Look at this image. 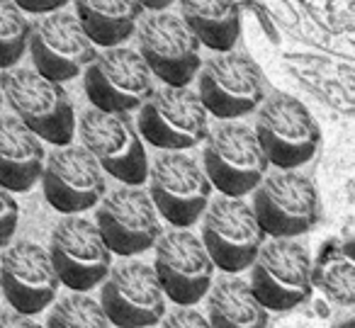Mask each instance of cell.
Segmentation results:
<instances>
[{
    "label": "cell",
    "mask_w": 355,
    "mask_h": 328,
    "mask_svg": "<svg viewBox=\"0 0 355 328\" xmlns=\"http://www.w3.org/2000/svg\"><path fill=\"white\" fill-rule=\"evenodd\" d=\"M0 90L15 117L42 141L66 146L73 141V103L59 80L30 69H6L0 74Z\"/></svg>",
    "instance_id": "6da1fadb"
},
{
    "label": "cell",
    "mask_w": 355,
    "mask_h": 328,
    "mask_svg": "<svg viewBox=\"0 0 355 328\" xmlns=\"http://www.w3.org/2000/svg\"><path fill=\"white\" fill-rule=\"evenodd\" d=\"M202 171L209 185L227 197H243L256 190L268 173V158L251 127L219 119L205 137Z\"/></svg>",
    "instance_id": "7a4b0ae2"
},
{
    "label": "cell",
    "mask_w": 355,
    "mask_h": 328,
    "mask_svg": "<svg viewBox=\"0 0 355 328\" xmlns=\"http://www.w3.org/2000/svg\"><path fill=\"white\" fill-rule=\"evenodd\" d=\"M256 137L268 166L292 171L314 158L321 141L319 124L309 110L287 93H272L261 103L256 117Z\"/></svg>",
    "instance_id": "3957f363"
},
{
    "label": "cell",
    "mask_w": 355,
    "mask_h": 328,
    "mask_svg": "<svg viewBox=\"0 0 355 328\" xmlns=\"http://www.w3.org/2000/svg\"><path fill=\"white\" fill-rule=\"evenodd\" d=\"M251 289L268 311H290L311 297L314 268L309 250L295 239H272L251 263Z\"/></svg>",
    "instance_id": "277c9868"
},
{
    "label": "cell",
    "mask_w": 355,
    "mask_h": 328,
    "mask_svg": "<svg viewBox=\"0 0 355 328\" xmlns=\"http://www.w3.org/2000/svg\"><path fill=\"white\" fill-rule=\"evenodd\" d=\"M83 148L98 166L124 185H144L148 175V158L137 124L129 112L85 110L78 119Z\"/></svg>",
    "instance_id": "5b68a950"
},
{
    "label": "cell",
    "mask_w": 355,
    "mask_h": 328,
    "mask_svg": "<svg viewBox=\"0 0 355 328\" xmlns=\"http://www.w3.org/2000/svg\"><path fill=\"white\" fill-rule=\"evenodd\" d=\"M137 132L146 144L161 151H185L205 141L209 132V114L198 93L188 85H166L153 90L139 110Z\"/></svg>",
    "instance_id": "8992f818"
},
{
    "label": "cell",
    "mask_w": 355,
    "mask_h": 328,
    "mask_svg": "<svg viewBox=\"0 0 355 328\" xmlns=\"http://www.w3.org/2000/svg\"><path fill=\"white\" fill-rule=\"evenodd\" d=\"M148 197L156 212L175 229L200 221L212 197V185L195 158L183 151H161L148 166Z\"/></svg>",
    "instance_id": "52a82bcc"
},
{
    "label": "cell",
    "mask_w": 355,
    "mask_h": 328,
    "mask_svg": "<svg viewBox=\"0 0 355 328\" xmlns=\"http://www.w3.org/2000/svg\"><path fill=\"white\" fill-rule=\"evenodd\" d=\"M253 214L263 234L272 239H295L319 221V192L314 182L297 171L263 175L253 190Z\"/></svg>",
    "instance_id": "ba28073f"
},
{
    "label": "cell",
    "mask_w": 355,
    "mask_h": 328,
    "mask_svg": "<svg viewBox=\"0 0 355 328\" xmlns=\"http://www.w3.org/2000/svg\"><path fill=\"white\" fill-rule=\"evenodd\" d=\"M202 245L212 258L214 268L227 275L248 270L258 248L266 241L253 207L241 197H217L205 207Z\"/></svg>",
    "instance_id": "9c48e42d"
},
{
    "label": "cell",
    "mask_w": 355,
    "mask_h": 328,
    "mask_svg": "<svg viewBox=\"0 0 355 328\" xmlns=\"http://www.w3.org/2000/svg\"><path fill=\"white\" fill-rule=\"evenodd\" d=\"M46 253L59 282L73 292H90L112 268V253L95 221L78 214H66L56 224Z\"/></svg>",
    "instance_id": "30bf717a"
},
{
    "label": "cell",
    "mask_w": 355,
    "mask_h": 328,
    "mask_svg": "<svg viewBox=\"0 0 355 328\" xmlns=\"http://www.w3.org/2000/svg\"><path fill=\"white\" fill-rule=\"evenodd\" d=\"M83 90L90 105L105 112H129L153 93V76L141 54L127 46H105L85 66Z\"/></svg>",
    "instance_id": "8fae6325"
},
{
    "label": "cell",
    "mask_w": 355,
    "mask_h": 328,
    "mask_svg": "<svg viewBox=\"0 0 355 328\" xmlns=\"http://www.w3.org/2000/svg\"><path fill=\"white\" fill-rule=\"evenodd\" d=\"M139 54L151 76L161 83L183 88L190 85L200 69V42L183 17L156 10L137 25Z\"/></svg>",
    "instance_id": "7c38bea8"
},
{
    "label": "cell",
    "mask_w": 355,
    "mask_h": 328,
    "mask_svg": "<svg viewBox=\"0 0 355 328\" xmlns=\"http://www.w3.org/2000/svg\"><path fill=\"white\" fill-rule=\"evenodd\" d=\"M198 98L207 114L239 119L263 103L261 69L236 51H217L198 69Z\"/></svg>",
    "instance_id": "4fadbf2b"
},
{
    "label": "cell",
    "mask_w": 355,
    "mask_h": 328,
    "mask_svg": "<svg viewBox=\"0 0 355 328\" xmlns=\"http://www.w3.org/2000/svg\"><path fill=\"white\" fill-rule=\"evenodd\" d=\"M153 273L163 294L178 307H193L207 297L214 282V263L200 236L188 229H173L153 243Z\"/></svg>",
    "instance_id": "5bb4252c"
},
{
    "label": "cell",
    "mask_w": 355,
    "mask_h": 328,
    "mask_svg": "<svg viewBox=\"0 0 355 328\" xmlns=\"http://www.w3.org/2000/svg\"><path fill=\"white\" fill-rule=\"evenodd\" d=\"M98 205L95 226L110 253L119 258H134L153 248L161 236V224L148 192H144L139 185L117 187L110 195H103Z\"/></svg>",
    "instance_id": "9a60e30c"
},
{
    "label": "cell",
    "mask_w": 355,
    "mask_h": 328,
    "mask_svg": "<svg viewBox=\"0 0 355 328\" xmlns=\"http://www.w3.org/2000/svg\"><path fill=\"white\" fill-rule=\"evenodd\" d=\"M100 284V307L117 328H151L166 316V294L151 265L127 260L110 268Z\"/></svg>",
    "instance_id": "2e32d148"
},
{
    "label": "cell",
    "mask_w": 355,
    "mask_h": 328,
    "mask_svg": "<svg viewBox=\"0 0 355 328\" xmlns=\"http://www.w3.org/2000/svg\"><path fill=\"white\" fill-rule=\"evenodd\" d=\"M27 49L37 74L59 83L76 78L98 54L78 17L61 10L46 12L30 25Z\"/></svg>",
    "instance_id": "e0dca14e"
},
{
    "label": "cell",
    "mask_w": 355,
    "mask_h": 328,
    "mask_svg": "<svg viewBox=\"0 0 355 328\" xmlns=\"http://www.w3.org/2000/svg\"><path fill=\"white\" fill-rule=\"evenodd\" d=\"M40 180L46 202L61 214H80L90 207H98L107 190L98 161L83 146L71 144L49 153Z\"/></svg>",
    "instance_id": "ac0fdd59"
},
{
    "label": "cell",
    "mask_w": 355,
    "mask_h": 328,
    "mask_svg": "<svg viewBox=\"0 0 355 328\" xmlns=\"http://www.w3.org/2000/svg\"><path fill=\"white\" fill-rule=\"evenodd\" d=\"M59 277L49 253L35 241L8 243L0 255V294L15 311L37 316L51 307L59 294Z\"/></svg>",
    "instance_id": "d6986e66"
},
{
    "label": "cell",
    "mask_w": 355,
    "mask_h": 328,
    "mask_svg": "<svg viewBox=\"0 0 355 328\" xmlns=\"http://www.w3.org/2000/svg\"><path fill=\"white\" fill-rule=\"evenodd\" d=\"M44 146L15 114H0V185L10 192H30L40 182Z\"/></svg>",
    "instance_id": "ffe728a7"
},
{
    "label": "cell",
    "mask_w": 355,
    "mask_h": 328,
    "mask_svg": "<svg viewBox=\"0 0 355 328\" xmlns=\"http://www.w3.org/2000/svg\"><path fill=\"white\" fill-rule=\"evenodd\" d=\"M207 321L212 328H268V309L241 277H219L209 287Z\"/></svg>",
    "instance_id": "44dd1931"
},
{
    "label": "cell",
    "mask_w": 355,
    "mask_h": 328,
    "mask_svg": "<svg viewBox=\"0 0 355 328\" xmlns=\"http://www.w3.org/2000/svg\"><path fill=\"white\" fill-rule=\"evenodd\" d=\"M180 17L200 44L212 51H232L241 32L236 0H180Z\"/></svg>",
    "instance_id": "7402d4cb"
},
{
    "label": "cell",
    "mask_w": 355,
    "mask_h": 328,
    "mask_svg": "<svg viewBox=\"0 0 355 328\" xmlns=\"http://www.w3.org/2000/svg\"><path fill=\"white\" fill-rule=\"evenodd\" d=\"M76 17L95 46H119L134 35L144 8L137 0H73Z\"/></svg>",
    "instance_id": "603a6c76"
},
{
    "label": "cell",
    "mask_w": 355,
    "mask_h": 328,
    "mask_svg": "<svg viewBox=\"0 0 355 328\" xmlns=\"http://www.w3.org/2000/svg\"><path fill=\"white\" fill-rule=\"evenodd\" d=\"M46 328H110V321L100 302L83 292H73L54 304Z\"/></svg>",
    "instance_id": "cb8c5ba5"
},
{
    "label": "cell",
    "mask_w": 355,
    "mask_h": 328,
    "mask_svg": "<svg viewBox=\"0 0 355 328\" xmlns=\"http://www.w3.org/2000/svg\"><path fill=\"white\" fill-rule=\"evenodd\" d=\"M30 20L12 0H0V71L12 69L25 56Z\"/></svg>",
    "instance_id": "d4e9b609"
},
{
    "label": "cell",
    "mask_w": 355,
    "mask_h": 328,
    "mask_svg": "<svg viewBox=\"0 0 355 328\" xmlns=\"http://www.w3.org/2000/svg\"><path fill=\"white\" fill-rule=\"evenodd\" d=\"M17 219H20V209L12 197L10 190L0 185V248H6L12 241L17 231Z\"/></svg>",
    "instance_id": "484cf974"
},
{
    "label": "cell",
    "mask_w": 355,
    "mask_h": 328,
    "mask_svg": "<svg viewBox=\"0 0 355 328\" xmlns=\"http://www.w3.org/2000/svg\"><path fill=\"white\" fill-rule=\"evenodd\" d=\"M158 323H161V328H212L207 316H202V313L193 307H175Z\"/></svg>",
    "instance_id": "4316f807"
},
{
    "label": "cell",
    "mask_w": 355,
    "mask_h": 328,
    "mask_svg": "<svg viewBox=\"0 0 355 328\" xmlns=\"http://www.w3.org/2000/svg\"><path fill=\"white\" fill-rule=\"evenodd\" d=\"M22 12H32V15H46V12L64 10L71 0H12Z\"/></svg>",
    "instance_id": "83f0119b"
},
{
    "label": "cell",
    "mask_w": 355,
    "mask_h": 328,
    "mask_svg": "<svg viewBox=\"0 0 355 328\" xmlns=\"http://www.w3.org/2000/svg\"><path fill=\"white\" fill-rule=\"evenodd\" d=\"M0 328H44L42 323H37L32 316L20 313L15 309H0Z\"/></svg>",
    "instance_id": "f1b7e54d"
},
{
    "label": "cell",
    "mask_w": 355,
    "mask_h": 328,
    "mask_svg": "<svg viewBox=\"0 0 355 328\" xmlns=\"http://www.w3.org/2000/svg\"><path fill=\"white\" fill-rule=\"evenodd\" d=\"M137 3L144 8V10H151V12H156V10H166V8L171 6L173 0H137Z\"/></svg>",
    "instance_id": "f546056e"
},
{
    "label": "cell",
    "mask_w": 355,
    "mask_h": 328,
    "mask_svg": "<svg viewBox=\"0 0 355 328\" xmlns=\"http://www.w3.org/2000/svg\"><path fill=\"white\" fill-rule=\"evenodd\" d=\"M0 107H3V90H0Z\"/></svg>",
    "instance_id": "4dcf8cb0"
}]
</instances>
